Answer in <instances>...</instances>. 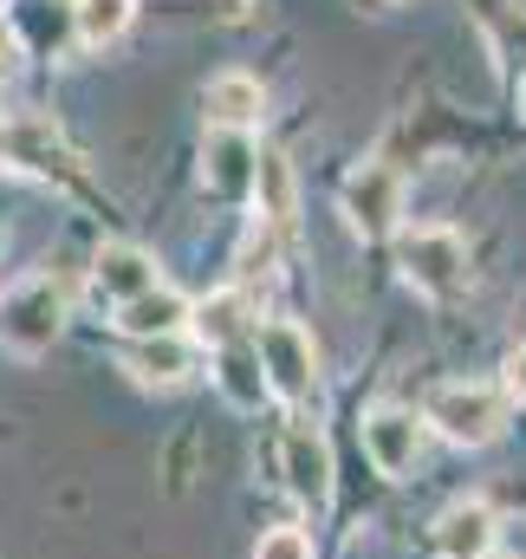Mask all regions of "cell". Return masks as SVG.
<instances>
[{
  "instance_id": "cell-13",
  "label": "cell",
  "mask_w": 526,
  "mask_h": 559,
  "mask_svg": "<svg viewBox=\"0 0 526 559\" xmlns=\"http://www.w3.org/2000/svg\"><path fill=\"white\" fill-rule=\"evenodd\" d=\"M286 481H292V495L325 501V488H332V455H325V442H319L312 429H292V436H286Z\"/></svg>"
},
{
  "instance_id": "cell-18",
  "label": "cell",
  "mask_w": 526,
  "mask_h": 559,
  "mask_svg": "<svg viewBox=\"0 0 526 559\" xmlns=\"http://www.w3.org/2000/svg\"><path fill=\"white\" fill-rule=\"evenodd\" d=\"M254 559H312V540H306L299 527H273V534L261 540V554H254Z\"/></svg>"
},
{
  "instance_id": "cell-3",
  "label": "cell",
  "mask_w": 526,
  "mask_h": 559,
  "mask_svg": "<svg viewBox=\"0 0 526 559\" xmlns=\"http://www.w3.org/2000/svg\"><path fill=\"white\" fill-rule=\"evenodd\" d=\"M254 358H261V378L286 397V404L312 397V384H319V352H312V338H306L292 319H273V325L254 332Z\"/></svg>"
},
{
  "instance_id": "cell-15",
  "label": "cell",
  "mask_w": 526,
  "mask_h": 559,
  "mask_svg": "<svg viewBox=\"0 0 526 559\" xmlns=\"http://www.w3.org/2000/svg\"><path fill=\"white\" fill-rule=\"evenodd\" d=\"M136 20V0H72V26H79V46H111L124 39Z\"/></svg>"
},
{
  "instance_id": "cell-4",
  "label": "cell",
  "mask_w": 526,
  "mask_h": 559,
  "mask_svg": "<svg viewBox=\"0 0 526 559\" xmlns=\"http://www.w3.org/2000/svg\"><path fill=\"white\" fill-rule=\"evenodd\" d=\"M396 261H403L409 286H422V293H435V299L468 280V248H462L455 228H409V235L396 241Z\"/></svg>"
},
{
  "instance_id": "cell-5",
  "label": "cell",
  "mask_w": 526,
  "mask_h": 559,
  "mask_svg": "<svg viewBox=\"0 0 526 559\" xmlns=\"http://www.w3.org/2000/svg\"><path fill=\"white\" fill-rule=\"evenodd\" d=\"M345 215L358 235H391L396 215H403V176L391 163H364L351 182H345Z\"/></svg>"
},
{
  "instance_id": "cell-1",
  "label": "cell",
  "mask_w": 526,
  "mask_h": 559,
  "mask_svg": "<svg viewBox=\"0 0 526 559\" xmlns=\"http://www.w3.org/2000/svg\"><path fill=\"white\" fill-rule=\"evenodd\" d=\"M422 423L442 429V436L462 442V449H481V442H494V436L507 429V397H501L494 384H442V391L422 404Z\"/></svg>"
},
{
  "instance_id": "cell-7",
  "label": "cell",
  "mask_w": 526,
  "mask_h": 559,
  "mask_svg": "<svg viewBox=\"0 0 526 559\" xmlns=\"http://www.w3.org/2000/svg\"><path fill=\"white\" fill-rule=\"evenodd\" d=\"M202 111H208V131H241V138H248L266 111L261 79H248V72H215L208 92H202Z\"/></svg>"
},
{
  "instance_id": "cell-20",
  "label": "cell",
  "mask_w": 526,
  "mask_h": 559,
  "mask_svg": "<svg viewBox=\"0 0 526 559\" xmlns=\"http://www.w3.org/2000/svg\"><path fill=\"white\" fill-rule=\"evenodd\" d=\"M521 111H526V79H521Z\"/></svg>"
},
{
  "instance_id": "cell-2",
  "label": "cell",
  "mask_w": 526,
  "mask_h": 559,
  "mask_svg": "<svg viewBox=\"0 0 526 559\" xmlns=\"http://www.w3.org/2000/svg\"><path fill=\"white\" fill-rule=\"evenodd\" d=\"M59 325H65V293H59V280L33 274L0 299V345H13V352H26V358L46 352V345L59 338Z\"/></svg>"
},
{
  "instance_id": "cell-10",
  "label": "cell",
  "mask_w": 526,
  "mask_h": 559,
  "mask_svg": "<svg viewBox=\"0 0 526 559\" xmlns=\"http://www.w3.org/2000/svg\"><path fill=\"white\" fill-rule=\"evenodd\" d=\"M435 554H442V559L494 554V514H488L481 501H455V508L435 521Z\"/></svg>"
},
{
  "instance_id": "cell-8",
  "label": "cell",
  "mask_w": 526,
  "mask_h": 559,
  "mask_svg": "<svg viewBox=\"0 0 526 559\" xmlns=\"http://www.w3.org/2000/svg\"><path fill=\"white\" fill-rule=\"evenodd\" d=\"M92 286H98V299L131 306L136 293L156 286V261H150L143 248H131V241H111V248H98V261H92Z\"/></svg>"
},
{
  "instance_id": "cell-17",
  "label": "cell",
  "mask_w": 526,
  "mask_h": 559,
  "mask_svg": "<svg viewBox=\"0 0 526 559\" xmlns=\"http://www.w3.org/2000/svg\"><path fill=\"white\" fill-rule=\"evenodd\" d=\"M273 267V222H261V228H248V241H241V254H235V274L254 280Z\"/></svg>"
},
{
  "instance_id": "cell-19",
  "label": "cell",
  "mask_w": 526,
  "mask_h": 559,
  "mask_svg": "<svg viewBox=\"0 0 526 559\" xmlns=\"http://www.w3.org/2000/svg\"><path fill=\"white\" fill-rule=\"evenodd\" d=\"M507 397H521V404H526V345L507 352Z\"/></svg>"
},
{
  "instance_id": "cell-6",
  "label": "cell",
  "mask_w": 526,
  "mask_h": 559,
  "mask_svg": "<svg viewBox=\"0 0 526 559\" xmlns=\"http://www.w3.org/2000/svg\"><path fill=\"white\" fill-rule=\"evenodd\" d=\"M422 429H429V423L416 417V411L384 404V411L364 417V449H371V462H378L384 475H403V468H416V455H422Z\"/></svg>"
},
{
  "instance_id": "cell-11",
  "label": "cell",
  "mask_w": 526,
  "mask_h": 559,
  "mask_svg": "<svg viewBox=\"0 0 526 559\" xmlns=\"http://www.w3.org/2000/svg\"><path fill=\"white\" fill-rule=\"evenodd\" d=\"M118 325L131 338H176L189 325V299L169 293V286H150V293H136L131 306H118Z\"/></svg>"
},
{
  "instance_id": "cell-9",
  "label": "cell",
  "mask_w": 526,
  "mask_h": 559,
  "mask_svg": "<svg viewBox=\"0 0 526 559\" xmlns=\"http://www.w3.org/2000/svg\"><path fill=\"white\" fill-rule=\"evenodd\" d=\"M254 169H261V156H254V143L241 138V131H215V138H208L202 182H208L215 195H248V189H254Z\"/></svg>"
},
{
  "instance_id": "cell-16",
  "label": "cell",
  "mask_w": 526,
  "mask_h": 559,
  "mask_svg": "<svg viewBox=\"0 0 526 559\" xmlns=\"http://www.w3.org/2000/svg\"><path fill=\"white\" fill-rule=\"evenodd\" d=\"M254 189H261V215L266 222H292V169H286V156H261Z\"/></svg>"
},
{
  "instance_id": "cell-21",
  "label": "cell",
  "mask_w": 526,
  "mask_h": 559,
  "mask_svg": "<svg viewBox=\"0 0 526 559\" xmlns=\"http://www.w3.org/2000/svg\"><path fill=\"white\" fill-rule=\"evenodd\" d=\"M481 559H507V554H481Z\"/></svg>"
},
{
  "instance_id": "cell-12",
  "label": "cell",
  "mask_w": 526,
  "mask_h": 559,
  "mask_svg": "<svg viewBox=\"0 0 526 559\" xmlns=\"http://www.w3.org/2000/svg\"><path fill=\"white\" fill-rule=\"evenodd\" d=\"M136 371V384H182V378H195V345L176 332V338H136V352L124 358Z\"/></svg>"
},
{
  "instance_id": "cell-22",
  "label": "cell",
  "mask_w": 526,
  "mask_h": 559,
  "mask_svg": "<svg viewBox=\"0 0 526 559\" xmlns=\"http://www.w3.org/2000/svg\"><path fill=\"white\" fill-rule=\"evenodd\" d=\"M0 7H7V0H0Z\"/></svg>"
},
{
  "instance_id": "cell-14",
  "label": "cell",
  "mask_w": 526,
  "mask_h": 559,
  "mask_svg": "<svg viewBox=\"0 0 526 559\" xmlns=\"http://www.w3.org/2000/svg\"><path fill=\"white\" fill-rule=\"evenodd\" d=\"M189 319H195V338L215 345V352H228V345L248 338V299H241V293H215V299H202Z\"/></svg>"
}]
</instances>
